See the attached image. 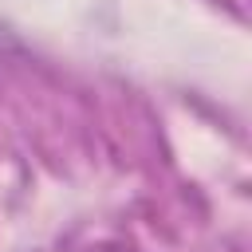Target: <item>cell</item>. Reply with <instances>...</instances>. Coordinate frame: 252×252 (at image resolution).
I'll list each match as a JSON object with an SVG mask.
<instances>
[{"mask_svg":"<svg viewBox=\"0 0 252 252\" xmlns=\"http://www.w3.org/2000/svg\"><path fill=\"white\" fill-rule=\"evenodd\" d=\"M91 252H134L130 244H118V240H110V244H98V248H91Z\"/></svg>","mask_w":252,"mask_h":252,"instance_id":"1","label":"cell"}]
</instances>
